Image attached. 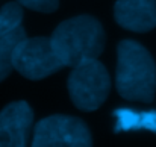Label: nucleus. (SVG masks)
<instances>
[{"label": "nucleus", "instance_id": "f257e3e1", "mask_svg": "<svg viewBox=\"0 0 156 147\" xmlns=\"http://www.w3.org/2000/svg\"><path fill=\"white\" fill-rule=\"evenodd\" d=\"M52 47L64 67L97 59L105 47L102 24L91 15H79L62 21L50 37Z\"/></svg>", "mask_w": 156, "mask_h": 147}, {"label": "nucleus", "instance_id": "f03ea898", "mask_svg": "<svg viewBox=\"0 0 156 147\" xmlns=\"http://www.w3.org/2000/svg\"><path fill=\"white\" fill-rule=\"evenodd\" d=\"M117 91L132 102L150 103L156 90V65L141 44L124 40L117 49Z\"/></svg>", "mask_w": 156, "mask_h": 147}, {"label": "nucleus", "instance_id": "7ed1b4c3", "mask_svg": "<svg viewBox=\"0 0 156 147\" xmlns=\"http://www.w3.org/2000/svg\"><path fill=\"white\" fill-rule=\"evenodd\" d=\"M111 88L108 70L97 59H88L76 67L68 77V91L74 106L82 111H96L102 106Z\"/></svg>", "mask_w": 156, "mask_h": 147}, {"label": "nucleus", "instance_id": "20e7f679", "mask_svg": "<svg viewBox=\"0 0 156 147\" xmlns=\"http://www.w3.org/2000/svg\"><path fill=\"white\" fill-rule=\"evenodd\" d=\"M32 147H93L87 124L68 115H52L37 123Z\"/></svg>", "mask_w": 156, "mask_h": 147}, {"label": "nucleus", "instance_id": "39448f33", "mask_svg": "<svg viewBox=\"0 0 156 147\" xmlns=\"http://www.w3.org/2000/svg\"><path fill=\"white\" fill-rule=\"evenodd\" d=\"M12 68L27 79L40 81L64 68V65L53 50L50 38L37 37L18 43L12 53Z\"/></svg>", "mask_w": 156, "mask_h": 147}, {"label": "nucleus", "instance_id": "423d86ee", "mask_svg": "<svg viewBox=\"0 0 156 147\" xmlns=\"http://www.w3.org/2000/svg\"><path fill=\"white\" fill-rule=\"evenodd\" d=\"M23 11L17 3H6L0 9V82L12 71V53L26 38Z\"/></svg>", "mask_w": 156, "mask_h": 147}, {"label": "nucleus", "instance_id": "0eeeda50", "mask_svg": "<svg viewBox=\"0 0 156 147\" xmlns=\"http://www.w3.org/2000/svg\"><path fill=\"white\" fill-rule=\"evenodd\" d=\"M34 112L26 102H14L0 112V147H27Z\"/></svg>", "mask_w": 156, "mask_h": 147}, {"label": "nucleus", "instance_id": "6e6552de", "mask_svg": "<svg viewBox=\"0 0 156 147\" xmlns=\"http://www.w3.org/2000/svg\"><path fill=\"white\" fill-rule=\"evenodd\" d=\"M117 23L133 32L156 27V0H118L114 8Z\"/></svg>", "mask_w": 156, "mask_h": 147}, {"label": "nucleus", "instance_id": "1a4fd4ad", "mask_svg": "<svg viewBox=\"0 0 156 147\" xmlns=\"http://www.w3.org/2000/svg\"><path fill=\"white\" fill-rule=\"evenodd\" d=\"M117 118L115 132L126 131H150L156 132V111H133L129 108H120L114 111Z\"/></svg>", "mask_w": 156, "mask_h": 147}, {"label": "nucleus", "instance_id": "9d476101", "mask_svg": "<svg viewBox=\"0 0 156 147\" xmlns=\"http://www.w3.org/2000/svg\"><path fill=\"white\" fill-rule=\"evenodd\" d=\"M20 5L32 9V11H38V12H53L58 8V0H17Z\"/></svg>", "mask_w": 156, "mask_h": 147}]
</instances>
